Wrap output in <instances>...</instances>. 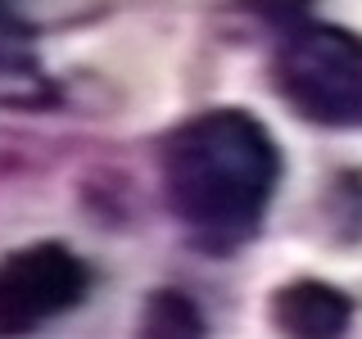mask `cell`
Masks as SVG:
<instances>
[{"label": "cell", "mask_w": 362, "mask_h": 339, "mask_svg": "<svg viewBox=\"0 0 362 339\" xmlns=\"http://www.w3.org/2000/svg\"><path fill=\"white\" fill-rule=\"evenodd\" d=\"M168 213L209 254H231L263 226L281 186V150L245 109H209L158 141Z\"/></svg>", "instance_id": "cell-1"}, {"label": "cell", "mask_w": 362, "mask_h": 339, "mask_svg": "<svg viewBox=\"0 0 362 339\" xmlns=\"http://www.w3.org/2000/svg\"><path fill=\"white\" fill-rule=\"evenodd\" d=\"M267 312L281 339H344L349 326H354L349 294L326 285V280H313V276L276 285Z\"/></svg>", "instance_id": "cell-4"}, {"label": "cell", "mask_w": 362, "mask_h": 339, "mask_svg": "<svg viewBox=\"0 0 362 339\" xmlns=\"http://www.w3.org/2000/svg\"><path fill=\"white\" fill-rule=\"evenodd\" d=\"M136 339H209V321H204V308L186 290L158 285L141 303Z\"/></svg>", "instance_id": "cell-5"}, {"label": "cell", "mask_w": 362, "mask_h": 339, "mask_svg": "<svg viewBox=\"0 0 362 339\" xmlns=\"http://www.w3.org/2000/svg\"><path fill=\"white\" fill-rule=\"evenodd\" d=\"M37 73V28L18 9L0 5V82H32Z\"/></svg>", "instance_id": "cell-6"}, {"label": "cell", "mask_w": 362, "mask_h": 339, "mask_svg": "<svg viewBox=\"0 0 362 339\" xmlns=\"http://www.w3.org/2000/svg\"><path fill=\"white\" fill-rule=\"evenodd\" d=\"M95 271L64 240H32L0 254V339H32L90 299Z\"/></svg>", "instance_id": "cell-3"}, {"label": "cell", "mask_w": 362, "mask_h": 339, "mask_svg": "<svg viewBox=\"0 0 362 339\" xmlns=\"http://www.w3.org/2000/svg\"><path fill=\"white\" fill-rule=\"evenodd\" d=\"M272 86L313 127H362V37L339 23H290L272 54Z\"/></svg>", "instance_id": "cell-2"}]
</instances>
